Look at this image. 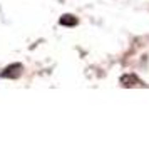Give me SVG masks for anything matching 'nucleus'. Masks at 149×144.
<instances>
[{
	"instance_id": "obj_1",
	"label": "nucleus",
	"mask_w": 149,
	"mask_h": 144,
	"mask_svg": "<svg viewBox=\"0 0 149 144\" xmlns=\"http://www.w3.org/2000/svg\"><path fill=\"white\" fill-rule=\"evenodd\" d=\"M20 74H22V64H12V65H8L2 72V76L7 77V79H15V77H19Z\"/></svg>"
},
{
	"instance_id": "obj_2",
	"label": "nucleus",
	"mask_w": 149,
	"mask_h": 144,
	"mask_svg": "<svg viewBox=\"0 0 149 144\" xmlns=\"http://www.w3.org/2000/svg\"><path fill=\"white\" fill-rule=\"evenodd\" d=\"M121 84L122 86H126V87H132V86H137L139 84V79L132 74H126V76L121 77Z\"/></svg>"
},
{
	"instance_id": "obj_3",
	"label": "nucleus",
	"mask_w": 149,
	"mask_h": 144,
	"mask_svg": "<svg viewBox=\"0 0 149 144\" xmlns=\"http://www.w3.org/2000/svg\"><path fill=\"white\" fill-rule=\"evenodd\" d=\"M59 22H61V25H65V27H74V25H77V19H75L74 15H70V14L62 15Z\"/></svg>"
}]
</instances>
